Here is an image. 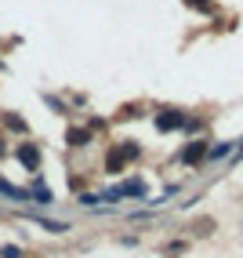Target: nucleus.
Instances as JSON below:
<instances>
[{"label":"nucleus","instance_id":"f257e3e1","mask_svg":"<svg viewBox=\"0 0 243 258\" xmlns=\"http://www.w3.org/2000/svg\"><path fill=\"white\" fill-rule=\"evenodd\" d=\"M134 157H138V146H120V149H113L109 157H106V171L116 175V171H124V164L134 160Z\"/></svg>","mask_w":243,"mask_h":258},{"label":"nucleus","instance_id":"f03ea898","mask_svg":"<svg viewBox=\"0 0 243 258\" xmlns=\"http://www.w3.org/2000/svg\"><path fill=\"white\" fill-rule=\"evenodd\" d=\"M120 197H145V182L131 178V182H124V185L109 189V193H102V200H120Z\"/></svg>","mask_w":243,"mask_h":258},{"label":"nucleus","instance_id":"7ed1b4c3","mask_svg":"<svg viewBox=\"0 0 243 258\" xmlns=\"http://www.w3.org/2000/svg\"><path fill=\"white\" fill-rule=\"evenodd\" d=\"M156 127H160V131H175V127H185V113H178V109H164L160 116H156Z\"/></svg>","mask_w":243,"mask_h":258},{"label":"nucleus","instance_id":"20e7f679","mask_svg":"<svg viewBox=\"0 0 243 258\" xmlns=\"http://www.w3.org/2000/svg\"><path fill=\"white\" fill-rule=\"evenodd\" d=\"M19 160H22V167H29V171H37V167H40V149L33 146V142H26V146L19 149Z\"/></svg>","mask_w":243,"mask_h":258},{"label":"nucleus","instance_id":"39448f33","mask_svg":"<svg viewBox=\"0 0 243 258\" xmlns=\"http://www.w3.org/2000/svg\"><path fill=\"white\" fill-rule=\"evenodd\" d=\"M203 153H207V142H193V146H189V149L182 153V160H185V164H196V160L203 157Z\"/></svg>","mask_w":243,"mask_h":258},{"label":"nucleus","instance_id":"423d86ee","mask_svg":"<svg viewBox=\"0 0 243 258\" xmlns=\"http://www.w3.org/2000/svg\"><path fill=\"white\" fill-rule=\"evenodd\" d=\"M65 139H69V146H88V142H91V131H88V127H73Z\"/></svg>","mask_w":243,"mask_h":258},{"label":"nucleus","instance_id":"0eeeda50","mask_svg":"<svg viewBox=\"0 0 243 258\" xmlns=\"http://www.w3.org/2000/svg\"><path fill=\"white\" fill-rule=\"evenodd\" d=\"M0 193H4V197H11V200H29V193H26V189H19V185H11V182H0Z\"/></svg>","mask_w":243,"mask_h":258},{"label":"nucleus","instance_id":"6e6552de","mask_svg":"<svg viewBox=\"0 0 243 258\" xmlns=\"http://www.w3.org/2000/svg\"><path fill=\"white\" fill-rule=\"evenodd\" d=\"M4 124H8L11 131H26V120H22V116H11V113H8V116H4Z\"/></svg>","mask_w":243,"mask_h":258},{"label":"nucleus","instance_id":"1a4fd4ad","mask_svg":"<svg viewBox=\"0 0 243 258\" xmlns=\"http://www.w3.org/2000/svg\"><path fill=\"white\" fill-rule=\"evenodd\" d=\"M229 149H232V142H221V146H214L211 153H207V157H211V160H221V157H225Z\"/></svg>","mask_w":243,"mask_h":258},{"label":"nucleus","instance_id":"9d476101","mask_svg":"<svg viewBox=\"0 0 243 258\" xmlns=\"http://www.w3.org/2000/svg\"><path fill=\"white\" fill-rule=\"evenodd\" d=\"M0 258H22V251L15 244H8V247H0Z\"/></svg>","mask_w":243,"mask_h":258},{"label":"nucleus","instance_id":"9b49d317","mask_svg":"<svg viewBox=\"0 0 243 258\" xmlns=\"http://www.w3.org/2000/svg\"><path fill=\"white\" fill-rule=\"evenodd\" d=\"M189 4H203V0H189Z\"/></svg>","mask_w":243,"mask_h":258}]
</instances>
